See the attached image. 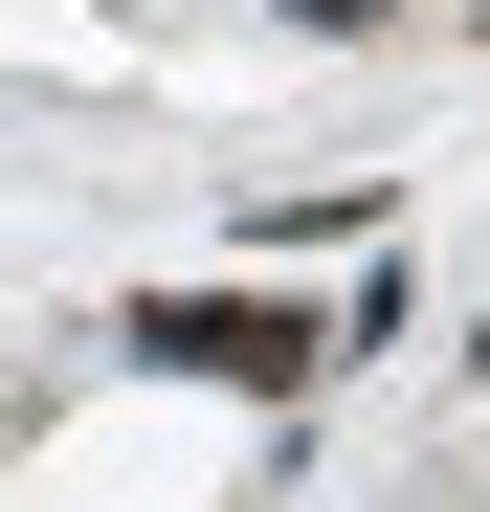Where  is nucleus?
Here are the masks:
<instances>
[{
	"instance_id": "1",
	"label": "nucleus",
	"mask_w": 490,
	"mask_h": 512,
	"mask_svg": "<svg viewBox=\"0 0 490 512\" xmlns=\"http://www.w3.org/2000/svg\"><path fill=\"white\" fill-rule=\"evenodd\" d=\"M134 379H245V401H312L335 379V334L290 290H134Z\"/></svg>"
},
{
	"instance_id": "2",
	"label": "nucleus",
	"mask_w": 490,
	"mask_h": 512,
	"mask_svg": "<svg viewBox=\"0 0 490 512\" xmlns=\"http://www.w3.org/2000/svg\"><path fill=\"white\" fill-rule=\"evenodd\" d=\"M290 23H312V45H379V23H401V0H290Z\"/></svg>"
},
{
	"instance_id": "3",
	"label": "nucleus",
	"mask_w": 490,
	"mask_h": 512,
	"mask_svg": "<svg viewBox=\"0 0 490 512\" xmlns=\"http://www.w3.org/2000/svg\"><path fill=\"white\" fill-rule=\"evenodd\" d=\"M468 379H490V334H468Z\"/></svg>"
}]
</instances>
